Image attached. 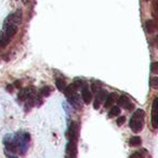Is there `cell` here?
<instances>
[{
  "label": "cell",
  "instance_id": "1",
  "mask_svg": "<svg viewBox=\"0 0 158 158\" xmlns=\"http://www.w3.org/2000/svg\"><path fill=\"white\" fill-rule=\"evenodd\" d=\"M144 122H145V112L142 109L135 110L131 118H130V129L135 134L141 132L143 130V127H144Z\"/></svg>",
  "mask_w": 158,
  "mask_h": 158
},
{
  "label": "cell",
  "instance_id": "2",
  "mask_svg": "<svg viewBox=\"0 0 158 158\" xmlns=\"http://www.w3.org/2000/svg\"><path fill=\"white\" fill-rule=\"evenodd\" d=\"M79 134H80V127H79L78 122H71V125H69V128H68V132H67V136H68L69 140L78 141Z\"/></svg>",
  "mask_w": 158,
  "mask_h": 158
},
{
  "label": "cell",
  "instance_id": "3",
  "mask_svg": "<svg viewBox=\"0 0 158 158\" xmlns=\"http://www.w3.org/2000/svg\"><path fill=\"white\" fill-rule=\"evenodd\" d=\"M77 142L78 141L69 140L66 146V158H77V153H78Z\"/></svg>",
  "mask_w": 158,
  "mask_h": 158
},
{
  "label": "cell",
  "instance_id": "4",
  "mask_svg": "<svg viewBox=\"0 0 158 158\" xmlns=\"http://www.w3.org/2000/svg\"><path fill=\"white\" fill-rule=\"evenodd\" d=\"M117 102H118L119 106H122V108L126 109L127 111H132V110H134V104H133L132 102H131V100H130L126 95L120 96V97L118 98Z\"/></svg>",
  "mask_w": 158,
  "mask_h": 158
},
{
  "label": "cell",
  "instance_id": "5",
  "mask_svg": "<svg viewBox=\"0 0 158 158\" xmlns=\"http://www.w3.org/2000/svg\"><path fill=\"white\" fill-rule=\"evenodd\" d=\"M67 99H68V102L71 103L73 106H75L77 110H80L82 108V104L80 102V97L77 93H73V94H69L66 96Z\"/></svg>",
  "mask_w": 158,
  "mask_h": 158
},
{
  "label": "cell",
  "instance_id": "6",
  "mask_svg": "<svg viewBox=\"0 0 158 158\" xmlns=\"http://www.w3.org/2000/svg\"><path fill=\"white\" fill-rule=\"evenodd\" d=\"M96 97L95 99H94V102H93V108L94 109H99L100 108L101 103L104 101L105 98H106V96H107V92L105 90V89H100L99 92H96Z\"/></svg>",
  "mask_w": 158,
  "mask_h": 158
},
{
  "label": "cell",
  "instance_id": "7",
  "mask_svg": "<svg viewBox=\"0 0 158 158\" xmlns=\"http://www.w3.org/2000/svg\"><path fill=\"white\" fill-rule=\"evenodd\" d=\"M35 94V89L33 87H26V88H23L20 90V93L17 95V98L20 101H25L26 99Z\"/></svg>",
  "mask_w": 158,
  "mask_h": 158
},
{
  "label": "cell",
  "instance_id": "8",
  "mask_svg": "<svg viewBox=\"0 0 158 158\" xmlns=\"http://www.w3.org/2000/svg\"><path fill=\"white\" fill-rule=\"evenodd\" d=\"M81 99H82L86 104H89L92 101V94L90 92L89 87L86 85H83L81 87Z\"/></svg>",
  "mask_w": 158,
  "mask_h": 158
},
{
  "label": "cell",
  "instance_id": "9",
  "mask_svg": "<svg viewBox=\"0 0 158 158\" xmlns=\"http://www.w3.org/2000/svg\"><path fill=\"white\" fill-rule=\"evenodd\" d=\"M157 102L158 98L156 97L153 101V106H152V125L155 129L157 128Z\"/></svg>",
  "mask_w": 158,
  "mask_h": 158
},
{
  "label": "cell",
  "instance_id": "10",
  "mask_svg": "<svg viewBox=\"0 0 158 158\" xmlns=\"http://www.w3.org/2000/svg\"><path fill=\"white\" fill-rule=\"evenodd\" d=\"M117 99V94L116 93H111L108 94L106 98H105V102H104V108L108 109L113 105V103L115 102V100Z\"/></svg>",
  "mask_w": 158,
  "mask_h": 158
},
{
  "label": "cell",
  "instance_id": "11",
  "mask_svg": "<svg viewBox=\"0 0 158 158\" xmlns=\"http://www.w3.org/2000/svg\"><path fill=\"white\" fill-rule=\"evenodd\" d=\"M10 16V20H11V22H12L13 24H21L22 23V12L21 10H17L15 13H13V14H11V15H9Z\"/></svg>",
  "mask_w": 158,
  "mask_h": 158
},
{
  "label": "cell",
  "instance_id": "12",
  "mask_svg": "<svg viewBox=\"0 0 158 158\" xmlns=\"http://www.w3.org/2000/svg\"><path fill=\"white\" fill-rule=\"evenodd\" d=\"M142 144V139L139 136H133L131 137L129 140V145L131 147H137V146H141Z\"/></svg>",
  "mask_w": 158,
  "mask_h": 158
},
{
  "label": "cell",
  "instance_id": "13",
  "mask_svg": "<svg viewBox=\"0 0 158 158\" xmlns=\"http://www.w3.org/2000/svg\"><path fill=\"white\" fill-rule=\"evenodd\" d=\"M145 30L147 33H153L156 30V26L153 20H148L145 22Z\"/></svg>",
  "mask_w": 158,
  "mask_h": 158
},
{
  "label": "cell",
  "instance_id": "14",
  "mask_svg": "<svg viewBox=\"0 0 158 158\" xmlns=\"http://www.w3.org/2000/svg\"><path fill=\"white\" fill-rule=\"evenodd\" d=\"M55 86H56V88H58L60 92H64L67 85H66V82L64 81L63 79H56V80H55Z\"/></svg>",
  "mask_w": 158,
  "mask_h": 158
},
{
  "label": "cell",
  "instance_id": "15",
  "mask_svg": "<svg viewBox=\"0 0 158 158\" xmlns=\"http://www.w3.org/2000/svg\"><path fill=\"white\" fill-rule=\"evenodd\" d=\"M120 112H121V110L119 109V106H113L112 109L109 110V112H108L107 116L109 118L116 117V116H118V115L120 114Z\"/></svg>",
  "mask_w": 158,
  "mask_h": 158
},
{
  "label": "cell",
  "instance_id": "16",
  "mask_svg": "<svg viewBox=\"0 0 158 158\" xmlns=\"http://www.w3.org/2000/svg\"><path fill=\"white\" fill-rule=\"evenodd\" d=\"M51 93H52V87H50V86H45L40 89V95L42 97H48L51 95Z\"/></svg>",
  "mask_w": 158,
  "mask_h": 158
},
{
  "label": "cell",
  "instance_id": "17",
  "mask_svg": "<svg viewBox=\"0 0 158 158\" xmlns=\"http://www.w3.org/2000/svg\"><path fill=\"white\" fill-rule=\"evenodd\" d=\"M5 146H7V149L11 151L12 153H16L17 147H16V145H15V143H14V142H10V143L5 142Z\"/></svg>",
  "mask_w": 158,
  "mask_h": 158
},
{
  "label": "cell",
  "instance_id": "18",
  "mask_svg": "<svg viewBox=\"0 0 158 158\" xmlns=\"http://www.w3.org/2000/svg\"><path fill=\"white\" fill-rule=\"evenodd\" d=\"M150 87H153L154 89H157L158 88V77H152L150 80Z\"/></svg>",
  "mask_w": 158,
  "mask_h": 158
},
{
  "label": "cell",
  "instance_id": "19",
  "mask_svg": "<svg viewBox=\"0 0 158 158\" xmlns=\"http://www.w3.org/2000/svg\"><path fill=\"white\" fill-rule=\"evenodd\" d=\"M150 71L153 73H157L158 71V62L157 61H155V62H153L152 65H150Z\"/></svg>",
  "mask_w": 158,
  "mask_h": 158
},
{
  "label": "cell",
  "instance_id": "20",
  "mask_svg": "<svg viewBox=\"0 0 158 158\" xmlns=\"http://www.w3.org/2000/svg\"><path fill=\"white\" fill-rule=\"evenodd\" d=\"M125 122H126V117H125V116H119V117L117 118V121H116L117 125H118V126L124 125V124H125Z\"/></svg>",
  "mask_w": 158,
  "mask_h": 158
},
{
  "label": "cell",
  "instance_id": "21",
  "mask_svg": "<svg viewBox=\"0 0 158 158\" xmlns=\"http://www.w3.org/2000/svg\"><path fill=\"white\" fill-rule=\"evenodd\" d=\"M13 86H14V87H16V88H21L22 87V82L17 80V81H15L14 83H13Z\"/></svg>",
  "mask_w": 158,
  "mask_h": 158
},
{
  "label": "cell",
  "instance_id": "22",
  "mask_svg": "<svg viewBox=\"0 0 158 158\" xmlns=\"http://www.w3.org/2000/svg\"><path fill=\"white\" fill-rule=\"evenodd\" d=\"M13 88H14V86L13 85H8L7 86V92H9V93H12Z\"/></svg>",
  "mask_w": 158,
  "mask_h": 158
},
{
  "label": "cell",
  "instance_id": "23",
  "mask_svg": "<svg viewBox=\"0 0 158 158\" xmlns=\"http://www.w3.org/2000/svg\"><path fill=\"white\" fill-rule=\"evenodd\" d=\"M145 1H146V2H147V1H150V0H145Z\"/></svg>",
  "mask_w": 158,
  "mask_h": 158
},
{
  "label": "cell",
  "instance_id": "24",
  "mask_svg": "<svg viewBox=\"0 0 158 158\" xmlns=\"http://www.w3.org/2000/svg\"><path fill=\"white\" fill-rule=\"evenodd\" d=\"M10 158H16V157H10Z\"/></svg>",
  "mask_w": 158,
  "mask_h": 158
}]
</instances>
